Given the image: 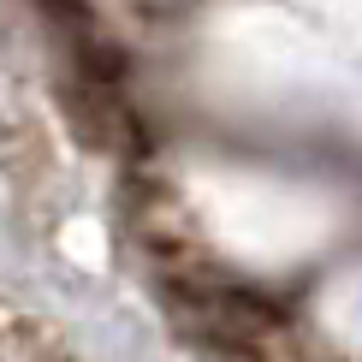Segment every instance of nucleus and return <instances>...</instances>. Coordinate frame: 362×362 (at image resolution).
Masks as SVG:
<instances>
[{
	"mask_svg": "<svg viewBox=\"0 0 362 362\" xmlns=\"http://www.w3.org/2000/svg\"><path fill=\"white\" fill-rule=\"evenodd\" d=\"M190 327L220 344H255L285 327V309L244 285H190Z\"/></svg>",
	"mask_w": 362,
	"mask_h": 362,
	"instance_id": "obj_1",
	"label": "nucleus"
}]
</instances>
